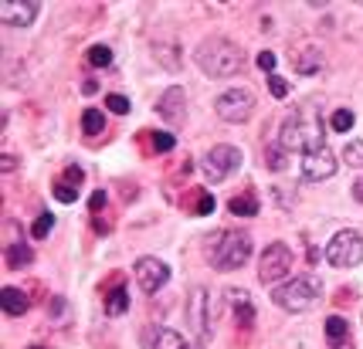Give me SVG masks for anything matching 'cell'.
I'll return each instance as SVG.
<instances>
[{"instance_id":"39","label":"cell","mask_w":363,"mask_h":349,"mask_svg":"<svg viewBox=\"0 0 363 349\" xmlns=\"http://www.w3.org/2000/svg\"><path fill=\"white\" fill-rule=\"evenodd\" d=\"M31 349H44V346H31Z\"/></svg>"},{"instance_id":"40","label":"cell","mask_w":363,"mask_h":349,"mask_svg":"<svg viewBox=\"0 0 363 349\" xmlns=\"http://www.w3.org/2000/svg\"><path fill=\"white\" fill-rule=\"evenodd\" d=\"M194 349H204V346H194Z\"/></svg>"},{"instance_id":"24","label":"cell","mask_w":363,"mask_h":349,"mask_svg":"<svg viewBox=\"0 0 363 349\" xmlns=\"http://www.w3.org/2000/svg\"><path fill=\"white\" fill-rule=\"evenodd\" d=\"M346 329H350V326H346L343 315H329V319H326V336H329L333 343H340V339L346 336Z\"/></svg>"},{"instance_id":"11","label":"cell","mask_w":363,"mask_h":349,"mask_svg":"<svg viewBox=\"0 0 363 349\" xmlns=\"http://www.w3.org/2000/svg\"><path fill=\"white\" fill-rule=\"evenodd\" d=\"M336 156L329 146H320V150H309V153H302V177L306 180H329L333 173H336Z\"/></svg>"},{"instance_id":"1","label":"cell","mask_w":363,"mask_h":349,"mask_svg":"<svg viewBox=\"0 0 363 349\" xmlns=\"http://www.w3.org/2000/svg\"><path fill=\"white\" fill-rule=\"evenodd\" d=\"M279 146H282V150H288V153H309V150H320V146H326L320 109H316V106H302V109H295V112H292V116L282 122Z\"/></svg>"},{"instance_id":"18","label":"cell","mask_w":363,"mask_h":349,"mask_svg":"<svg viewBox=\"0 0 363 349\" xmlns=\"http://www.w3.org/2000/svg\"><path fill=\"white\" fill-rule=\"evenodd\" d=\"M228 210H231L235 217H255V214H258V200H255V194L231 197V203H228Z\"/></svg>"},{"instance_id":"3","label":"cell","mask_w":363,"mask_h":349,"mask_svg":"<svg viewBox=\"0 0 363 349\" xmlns=\"http://www.w3.org/2000/svg\"><path fill=\"white\" fill-rule=\"evenodd\" d=\"M204 251H207L210 268H217V272H235V268H242L244 261L251 258V237L244 231L210 234V241H207Z\"/></svg>"},{"instance_id":"25","label":"cell","mask_w":363,"mask_h":349,"mask_svg":"<svg viewBox=\"0 0 363 349\" xmlns=\"http://www.w3.org/2000/svg\"><path fill=\"white\" fill-rule=\"evenodd\" d=\"M285 153H288V150H282V146H268V153H265V166H268V170H275V173H282L285 166H288Z\"/></svg>"},{"instance_id":"15","label":"cell","mask_w":363,"mask_h":349,"mask_svg":"<svg viewBox=\"0 0 363 349\" xmlns=\"http://www.w3.org/2000/svg\"><path fill=\"white\" fill-rule=\"evenodd\" d=\"M3 261H7L10 272H21V268H28L35 261V251L28 248V241H10L7 251H3Z\"/></svg>"},{"instance_id":"4","label":"cell","mask_w":363,"mask_h":349,"mask_svg":"<svg viewBox=\"0 0 363 349\" xmlns=\"http://www.w3.org/2000/svg\"><path fill=\"white\" fill-rule=\"evenodd\" d=\"M272 299H275L279 309L299 315V312L313 309V306L323 299V278H320V275H299V278H288V281H282L279 288H272Z\"/></svg>"},{"instance_id":"8","label":"cell","mask_w":363,"mask_h":349,"mask_svg":"<svg viewBox=\"0 0 363 349\" xmlns=\"http://www.w3.org/2000/svg\"><path fill=\"white\" fill-rule=\"evenodd\" d=\"M238 166H242V150H238V146H228V143L214 146L210 153L204 156V177H207L210 183L228 180Z\"/></svg>"},{"instance_id":"7","label":"cell","mask_w":363,"mask_h":349,"mask_svg":"<svg viewBox=\"0 0 363 349\" xmlns=\"http://www.w3.org/2000/svg\"><path fill=\"white\" fill-rule=\"evenodd\" d=\"M214 315H217V306H214L210 292L207 288H194L190 299H187V319H190V326H194V332L201 339L214 336Z\"/></svg>"},{"instance_id":"14","label":"cell","mask_w":363,"mask_h":349,"mask_svg":"<svg viewBox=\"0 0 363 349\" xmlns=\"http://www.w3.org/2000/svg\"><path fill=\"white\" fill-rule=\"evenodd\" d=\"M143 349H194L177 329H146V336H143Z\"/></svg>"},{"instance_id":"21","label":"cell","mask_w":363,"mask_h":349,"mask_svg":"<svg viewBox=\"0 0 363 349\" xmlns=\"http://www.w3.org/2000/svg\"><path fill=\"white\" fill-rule=\"evenodd\" d=\"M353 122H357V116H353L350 109H336V112L329 116V129H333V132H350Z\"/></svg>"},{"instance_id":"26","label":"cell","mask_w":363,"mask_h":349,"mask_svg":"<svg viewBox=\"0 0 363 349\" xmlns=\"http://www.w3.org/2000/svg\"><path fill=\"white\" fill-rule=\"evenodd\" d=\"M343 156H346V163H350V166H363V143H360V139H357V143H346Z\"/></svg>"},{"instance_id":"23","label":"cell","mask_w":363,"mask_h":349,"mask_svg":"<svg viewBox=\"0 0 363 349\" xmlns=\"http://www.w3.org/2000/svg\"><path fill=\"white\" fill-rule=\"evenodd\" d=\"M88 61H92L95 68L112 65V48H109V44H92V48H88Z\"/></svg>"},{"instance_id":"6","label":"cell","mask_w":363,"mask_h":349,"mask_svg":"<svg viewBox=\"0 0 363 349\" xmlns=\"http://www.w3.org/2000/svg\"><path fill=\"white\" fill-rule=\"evenodd\" d=\"M292 272V251L285 248V244H268L265 251H262V261H258V278H262V285H272V288H279V281H282L285 275Z\"/></svg>"},{"instance_id":"33","label":"cell","mask_w":363,"mask_h":349,"mask_svg":"<svg viewBox=\"0 0 363 349\" xmlns=\"http://www.w3.org/2000/svg\"><path fill=\"white\" fill-rule=\"evenodd\" d=\"M157 58H160V61H166V68H177V65H180V61H177V48H166V51H163V48H157Z\"/></svg>"},{"instance_id":"30","label":"cell","mask_w":363,"mask_h":349,"mask_svg":"<svg viewBox=\"0 0 363 349\" xmlns=\"http://www.w3.org/2000/svg\"><path fill=\"white\" fill-rule=\"evenodd\" d=\"M51 194L58 197L61 203H72V200L79 197V190H75V187H68V183H55V187H51Z\"/></svg>"},{"instance_id":"38","label":"cell","mask_w":363,"mask_h":349,"mask_svg":"<svg viewBox=\"0 0 363 349\" xmlns=\"http://www.w3.org/2000/svg\"><path fill=\"white\" fill-rule=\"evenodd\" d=\"M68 180H81V170H79V166H68Z\"/></svg>"},{"instance_id":"16","label":"cell","mask_w":363,"mask_h":349,"mask_svg":"<svg viewBox=\"0 0 363 349\" xmlns=\"http://www.w3.org/2000/svg\"><path fill=\"white\" fill-rule=\"evenodd\" d=\"M0 309L7 312V315H24L28 312V292H21L14 285L0 288Z\"/></svg>"},{"instance_id":"34","label":"cell","mask_w":363,"mask_h":349,"mask_svg":"<svg viewBox=\"0 0 363 349\" xmlns=\"http://www.w3.org/2000/svg\"><path fill=\"white\" fill-rule=\"evenodd\" d=\"M210 210H214V197L210 194H201V200H197V214H210Z\"/></svg>"},{"instance_id":"19","label":"cell","mask_w":363,"mask_h":349,"mask_svg":"<svg viewBox=\"0 0 363 349\" xmlns=\"http://www.w3.org/2000/svg\"><path fill=\"white\" fill-rule=\"evenodd\" d=\"M126 309H129V292H126V288H112V292L106 295V312H109V315H122Z\"/></svg>"},{"instance_id":"20","label":"cell","mask_w":363,"mask_h":349,"mask_svg":"<svg viewBox=\"0 0 363 349\" xmlns=\"http://www.w3.org/2000/svg\"><path fill=\"white\" fill-rule=\"evenodd\" d=\"M81 129H85L88 136H99V132L106 129V116H102L99 109H85V112H81Z\"/></svg>"},{"instance_id":"36","label":"cell","mask_w":363,"mask_h":349,"mask_svg":"<svg viewBox=\"0 0 363 349\" xmlns=\"http://www.w3.org/2000/svg\"><path fill=\"white\" fill-rule=\"evenodd\" d=\"M14 166H17V159H14V156H3V163H0V170H3V173H10Z\"/></svg>"},{"instance_id":"31","label":"cell","mask_w":363,"mask_h":349,"mask_svg":"<svg viewBox=\"0 0 363 349\" xmlns=\"http://www.w3.org/2000/svg\"><path fill=\"white\" fill-rule=\"evenodd\" d=\"M275 65H279V58H275L272 51H262V54H258V68H262V72L275 75Z\"/></svg>"},{"instance_id":"12","label":"cell","mask_w":363,"mask_h":349,"mask_svg":"<svg viewBox=\"0 0 363 349\" xmlns=\"http://www.w3.org/2000/svg\"><path fill=\"white\" fill-rule=\"evenodd\" d=\"M41 3L38 0H0V21L10 28H28L35 24Z\"/></svg>"},{"instance_id":"10","label":"cell","mask_w":363,"mask_h":349,"mask_svg":"<svg viewBox=\"0 0 363 349\" xmlns=\"http://www.w3.org/2000/svg\"><path fill=\"white\" fill-rule=\"evenodd\" d=\"M166 281H170V265H166V261L150 258V255L136 261V285H139L146 295H157Z\"/></svg>"},{"instance_id":"28","label":"cell","mask_w":363,"mask_h":349,"mask_svg":"<svg viewBox=\"0 0 363 349\" xmlns=\"http://www.w3.org/2000/svg\"><path fill=\"white\" fill-rule=\"evenodd\" d=\"M51 228H55V214H41L38 221H35V228H31V234H35V237H44Z\"/></svg>"},{"instance_id":"13","label":"cell","mask_w":363,"mask_h":349,"mask_svg":"<svg viewBox=\"0 0 363 349\" xmlns=\"http://www.w3.org/2000/svg\"><path fill=\"white\" fill-rule=\"evenodd\" d=\"M157 112L163 116V122L180 126V122H184V116H187V92H184L180 85L166 88V92L160 95V102H157Z\"/></svg>"},{"instance_id":"32","label":"cell","mask_w":363,"mask_h":349,"mask_svg":"<svg viewBox=\"0 0 363 349\" xmlns=\"http://www.w3.org/2000/svg\"><path fill=\"white\" fill-rule=\"evenodd\" d=\"M106 102H109V109H112L116 116H126V112H129V99H126V95H109Z\"/></svg>"},{"instance_id":"29","label":"cell","mask_w":363,"mask_h":349,"mask_svg":"<svg viewBox=\"0 0 363 349\" xmlns=\"http://www.w3.org/2000/svg\"><path fill=\"white\" fill-rule=\"evenodd\" d=\"M173 146H177V139H173L170 132H157V136H153V150H157V153H170Z\"/></svg>"},{"instance_id":"17","label":"cell","mask_w":363,"mask_h":349,"mask_svg":"<svg viewBox=\"0 0 363 349\" xmlns=\"http://www.w3.org/2000/svg\"><path fill=\"white\" fill-rule=\"evenodd\" d=\"M320 65H323V58H320V51H316V48H306L302 54L295 51V68H299L302 75H316V72H320Z\"/></svg>"},{"instance_id":"22","label":"cell","mask_w":363,"mask_h":349,"mask_svg":"<svg viewBox=\"0 0 363 349\" xmlns=\"http://www.w3.org/2000/svg\"><path fill=\"white\" fill-rule=\"evenodd\" d=\"M235 312H238V322H242V326H251V322H255V306L248 302V295H242L238 288H235Z\"/></svg>"},{"instance_id":"5","label":"cell","mask_w":363,"mask_h":349,"mask_svg":"<svg viewBox=\"0 0 363 349\" xmlns=\"http://www.w3.org/2000/svg\"><path fill=\"white\" fill-rule=\"evenodd\" d=\"M326 261L333 268H353L363 261V234L360 231H340L326 244Z\"/></svg>"},{"instance_id":"27","label":"cell","mask_w":363,"mask_h":349,"mask_svg":"<svg viewBox=\"0 0 363 349\" xmlns=\"http://www.w3.org/2000/svg\"><path fill=\"white\" fill-rule=\"evenodd\" d=\"M268 92L275 95V99H285L288 95V81L282 75H268Z\"/></svg>"},{"instance_id":"2","label":"cell","mask_w":363,"mask_h":349,"mask_svg":"<svg viewBox=\"0 0 363 349\" xmlns=\"http://www.w3.org/2000/svg\"><path fill=\"white\" fill-rule=\"evenodd\" d=\"M194 61L207 78H231L244 68L242 48L231 38H207L201 41V48L194 51Z\"/></svg>"},{"instance_id":"35","label":"cell","mask_w":363,"mask_h":349,"mask_svg":"<svg viewBox=\"0 0 363 349\" xmlns=\"http://www.w3.org/2000/svg\"><path fill=\"white\" fill-rule=\"evenodd\" d=\"M88 207H92V210H102V207H106V194H102V190H99V194H92Z\"/></svg>"},{"instance_id":"9","label":"cell","mask_w":363,"mask_h":349,"mask_svg":"<svg viewBox=\"0 0 363 349\" xmlns=\"http://www.w3.org/2000/svg\"><path fill=\"white\" fill-rule=\"evenodd\" d=\"M214 109L224 122H244L255 112V92L251 88H228L224 95H217Z\"/></svg>"},{"instance_id":"37","label":"cell","mask_w":363,"mask_h":349,"mask_svg":"<svg viewBox=\"0 0 363 349\" xmlns=\"http://www.w3.org/2000/svg\"><path fill=\"white\" fill-rule=\"evenodd\" d=\"M353 200H360L363 203V177L360 180H353Z\"/></svg>"}]
</instances>
